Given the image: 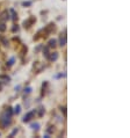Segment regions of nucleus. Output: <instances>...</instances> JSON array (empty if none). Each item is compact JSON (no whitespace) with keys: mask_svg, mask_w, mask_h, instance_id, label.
Here are the masks:
<instances>
[{"mask_svg":"<svg viewBox=\"0 0 130 138\" xmlns=\"http://www.w3.org/2000/svg\"><path fill=\"white\" fill-rule=\"evenodd\" d=\"M32 115H34V111H31V113H28L27 115L25 116V118H23V122H28V121H30V118L32 117Z\"/></svg>","mask_w":130,"mask_h":138,"instance_id":"nucleus-2","label":"nucleus"},{"mask_svg":"<svg viewBox=\"0 0 130 138\" xmlns=\"http://www.w3.org/2000/svg\"><path fill=\"white\" fill-rule=\"evenodd\" d=\"M65 43H66V36H64V37L62 36L60 37V45L63 47V45H65Z\"/></svg>","mask_w":130,"mask_h":138,"instance_id":"nucleus-3","label":"nucleus"},{"mask_svg":"<svg viewBox=\"0 0 130 138\" xmlns=\"http://www.w3.org/2000/svg\"><path fill=\"white\" fill-rule=\"evenodd\" d=\"M49 45H50V47H55V45H56V41L55 40H51L50 42H49Z\"/></svg>","mask_w":130,"mask_h":138,"instance_id":"nucleus-4","label":"nucleus"},{"mask_svg":"<svg viewBox=\"0 0 130 138\" xmlns=\"http://www.w3.org/2000/svg\"><path fill=\"white\" fill-rule=\"evenodd\" d=\"M10 117H12V110H10V109H8V110L5 113V116L3 117V120H1L4 126L8 125V124L10 123Z\"/></svg>","mask_w":130,"mask_h":138,"instance_id":"nucleus-1","label":"nucleus"},{"mask_svg":"<svg viewBox=\"0 0 130 138\" xmlns=\"http://www.w3.org/2000/svg\"><path fill=\"white\" fill-rule=\"evenodd\" d=\"M0 30H1V31L5 30V25H0Z\"/></svg>","mask_w":130,"mask_h":138,"instance_id":"nucleus-7","label":"nucleus"},{"mask_svg":"<svg viewBox=\"0 0 130 138\" xmlns=\"http://www.w3.org/2000/svg\"><path fill=\"white\" fill-rule=\"evenodd\" d=\"M57 57H58V55H57V53H55V55H52V56L50 57V59L55 60V59H57Z\"/></svg>","mask_w":130,"mask_h":138,"instance_id":"nucleus-6","label":"nucleus"},{"mask_svg":"<svg viewBox=\"0 0 130 138\" xmlns=\"http://www.w3.org/2000/svg\"><path fill=\"white\" fill-rule=\"evenodd\" d=\"M14 113H15V114H19V113H20V106H16V107H15Z\"/></svg>","mask_w":130,"mask_h":138,"instance_id":"nucleus-5","label":"nucleus"}]
</instances>
